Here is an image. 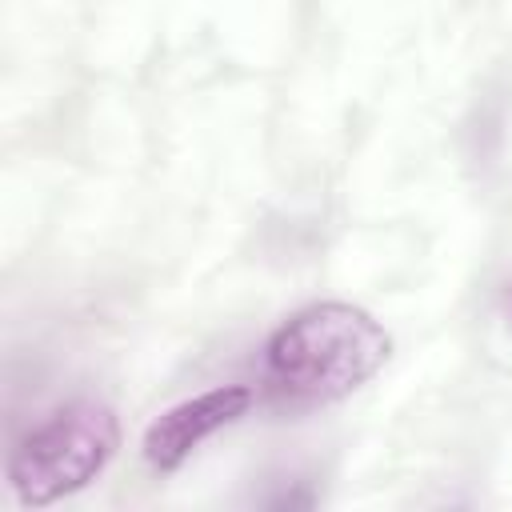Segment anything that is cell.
<instances>
[{"mask_svg": "<svg viewBox=\"0 0 512 512\" xmlns=\"http://www.w3.org/2000/svg\"><path fill=\"white\" fill-rule=\"evenodd\" d=\"M392 356L384 324L344 300L292 312L264 344V384L288 404H332L368 384Z\"/></svg>", "mask_w": 512, "mask_h": 512, "instance_id": "1", "label": "cell"}, {"mask_svg": "<svg viewBox=\"0 0 512 512\" xmlns=\"http://www.w3.org/2000/svg\"><path fill=\"white\" fill-rule=\"evenodd\" d=\"M120 448V420L100 400H72L28 428L8 456V484L24 508L88 488Z\"/></svg>", "mask_w": 512, "mask_h": 512, "instance_id": "2", "label": "cell"}, {"mask_svg": "<svg viewBox=\"0 0 512 512\" xmlns=\"http://www.w3.org/2000/svg\"><path fill=\"white\" fill-rule=\"evenodd\" d=\"M508 312H512V288H508Z\"/></svg>", "mask_w": 512, "mask_h": 512, "instance_id": "4", "label": "cell"}, {"mask_svg": "<svg viewBox=\"0 0 512 512\" xmlns=\"http://www.w3.org/2000/svg\"><path fill=\"white\" fill-rule=\"evenodd\" d=\"M252 404V388L248 384H220L208 388L200 396H188L180 404H172L168 412H160L148 432H144V460L156 472H176L212 432H220L224 424L240 420Z\"/></svg>", "mask_w": 512, "mask_h": 512, "instance_id": "3", "label": "cell"}]
</instances>
